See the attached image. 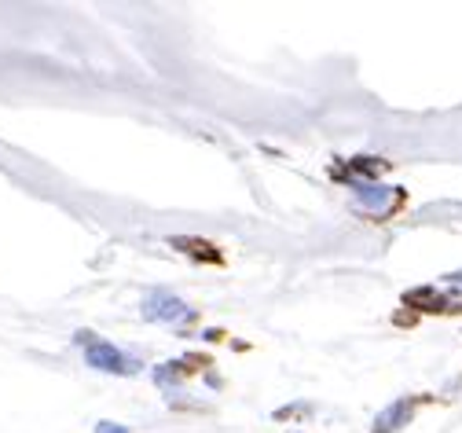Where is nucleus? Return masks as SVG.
<instances>
[{
	"label": "nucleus",
	"mask_w": 462,
	"mask_h": 433,
	"mask_svg": "<svg viewBox=\"0 0 462 433\" xmlns=\"http://www.w3.org/2000/svg\"><path fill=\"white\" fill-rule=\"evenodd\" d=\"M74 342L85 349V363L96 367V371H106V375H136V371H140V360H133L118 345L103 342L96 331H78Z\"/></svg>",
	"instance_id": "nucleus-1"
},
{
	"label": "nucleus",
	"mask_w": 462,
	"mask_h": 433,
	"mask_svg": "<svg viewBox=\"0 0 462 433\" xmlns=\"http://www.w3.org/2000/svg\"><path fill=\"white\" fill-rule=\"evenodd\" d=\"M143 320L151 324H180V320H195L191 308L169 290H147L143 294V305H140Z\"/></svg>",
	"instance_id": "nucleus-2"
},
{
	"label": "nucleus",
	"mask_w": 462,
	"mask_h": 433,
	"mask_svg": "<svg viewBox=\"0 0 462 433\" xmlns=\"http://www.w3.org/2000/svg\"><path fill=\"white\" fill-rule=\"evenodd\" d=\"M213 360L206 356V353H188L184 360H169V363H162V367H154V386H162V390H172V386H180L184 379H191L195 371H206Z\"/></svg>",
	"instance_id": "nucleus-3"
},
{
	"label": "nucleus",
	"mask_w": 462,
	"mask_h": 433,
	"mask_svg": "<svg viewBox=\"0 0 462 433\" xmlns=\"http://www.w3.org/2000/svg\"><path fill=\"white\" fill-rule=\"evenodd\" d=\"M403 305L419 308V313H462V294H437L433 287H419L411 294H403Z\"/></svg>",
	"instance_id": "nucleus-4"
},
{
	"label": "nucleus",
	"mask_w": 462,
	"mask_h": 433,
	"mask_svg": "<svg viewBox=\"0 0 462 433\" xmlns=\"http://www.w3.org/2000/svg\"><path fill=\"white\" fill-rule=\"evenodd\" d=\"M426 404V397H400V400H393L378 419H374V429L371 433H396V429H403L411 419H415V411Z\"/></svg>",
	"instance_id": "nucleus-5"
},
{
	"label": "nucleus",
	"mask_w": 462,
	"mask_h": 433,
	"mask_svg": "<svg viewBox=\"0 0 462 433\" xmlns=\"http://www.w3.org/2000/svg\"><path fill=\"white\" fill-rule=\"evenodd\" d=\"M169 246H172V250H180V254H188V258H195V261L224 265V254L217 250L213 242H206V239H195V235H172Z\"/></svg>",
	"instance_id": "nucleus-6"
},
{
	"label": "nucleus",
	"mask_w": 462,
	"mask_h": 433,
	"mask_svg": "<svg viewBox=\"0 0 462 433\" xmlns=\"http://www.w3.org/2000/svg\"><path fill=\"white\" fill-rule=\"evenodd\" d=\"M96 433H133V429H125L118 422H96Z\"/></svg>",
	"instance_id": "nucleus-7"
}]
</instances>
